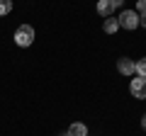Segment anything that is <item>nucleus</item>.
Wrapping results in <instances>:
<instances>
[{"mask_svg":"<svg viewBox=\"0 0 146 136\" xmlns=\"http://www.w3.org/2000/svg\"><path fill=\"white\" fill-rule=\"evenodd\" d=\"M32 42H34V27L20 24L15 29V44L17 46H32Z\"/></svg>","mask_w":146,"mask_h":136,"instance_id":"obj_1","label":"nucleus"},{"mask_svg":"<svg viewBox=\"0 0 146 136\" xmlns=\"http://www.w3.org/2000/svg\"><path fill=\"white\" fill-rule=\"evenodd\" d=\"M117 22H119V27H124V29H136V27H139V15H136V10H124L117 17Z\"/></svg>","mask_w":146,"mask_h":136,"instance_id":"obj_2","label":"nucleus"},{"mask_svg":"<svg viewBox=\"0 0 146 136\" xmlns=\"http://www.w3.org/2000/svg\"><path fill=\"white\" fill-rule=\"evenodd\" d=\"M129 92H131V97H136V100H146V78H131V83H129Z\"/></svg>","mask_w":146,"mask_h":136,"instance_id":"obj_3","label":"nucleus"},{"mask_svg":"<svg viewBox=\"0 0 146 136\" xmlns=\"http://www.w3.org/2000/svg\"><path fill=\"white\" fill-rule=\"evenodd\" d=\"M119 5H122V0H98V12L102 17H110Z\"/></svg>","mask_w":146,"mask_h":136,"instance_id":"obj_4","label":"nucleus"},{"mask_svg":"<svg viewBox=\"0 0 146 136\" xmlns=\"http://www.w3.org/2000/svg\"><path fill=\"white\" fill-rule=\"evenodd\" d=\"M117 71L122 75H134V61L131 58H119L117 61Z\"/></svg>","mask_w":146,"mask_h":136,"instance_id":"obj_5","label":"nucleus"},{"mask_svg":"<svg viewBox=\"0 0 146 136\" xmlns=\"http://www.w3.org/2000/svg\"><path fill=\"white\" fill-rule=\"evenodd\" d=\"M66 134H68V136H88V126L80 124V121H73V124L68 126Z\"/></svg>","mask_w":146,"mask_h":136,"instance_id":"obj_6","label":"nucleus"},{"mask_svg":"<svg viewBox=\"0 0 146 136\" xmlns=\"http://www.w3.org/2000/svg\"><path fill=\"white\" fill-rule=\"evenodd\" d=\"M134 73L139 75V78H146V56L141 58V61H136V63H134Z\"/></svg>","mask_w":146,"mask_h":136,"instance_id":"obj_7","label":"nucleus"},{"mask_svg":"<svg viewBox=\"0 0 146 136\" xmlns=\"http://www.w3.org/2000/svg\"><path fill=\"white\" fill-rule=\"evenodd\" d=\"M117 29H119V22H117L115 17H110V20H105V32H107V34H115Z\"/></svg>","mask_w":146,"mask_h":136,"instance_id":"obj_8","label":"nucleus"},{"mask_svg":"<svg viewBox=\"0 0 146 136\" xmlns=\"http://www.w3.org/2000/svg\"><path fill=\"white\" fill-rule=\"evenodd\" d=\"M12 10V0H0V17H5Z\"/></svg>","mask_w":146,"mask_h":136,"instance_id":"obj_9","label":"nucleus"},{"mask_svg":"<svg viewBox=\"0 0 146 136\" xmlns=\"http://www.w3.org/2000/svg\"><path fill=\"white\" fill-rule=\"evenodd\" d=\"M136 15H146V0H139V3H136Z\"/></svg>","mask_w":146,"mask_h":136,"instance_id":"obj_10","label":"nucleus"},{"mask_svg":"<svg viewBox=\"0 0 146 136\" xmlns=\"http://www.w3.org/2000/svg\"><path fill=\"white\" fill-rule=\"evenodd\" d=\"M139 24H141V27L146 29V15H141V17H139Z\"/></svg>","mask_w":146,"mask_h":136,"instance_id":"obj_11","label":"nucleus"},{"mask_svg":"<svg viewBox=\"0 0 146 136\" xmlns=\"http://www.w3.org/2000/svg\"><path fill=\"white\" fill-rule=\"evenodd\" d=\"M141 126H144V131H146V114L141 117Z\"/></svg>","mask_w":146,"mask_h":136,"instance_id":"obj_12","label":"nucleus"},{"mask_svg":"<svg viewBox=\"0 0 146 136\" xmlns=\"http://www.w3.org/2000/svg\"><path fill=\"white\" fill-rule=\"evenodd\" d=\"M63 136H68V134H63Z\"/></svg>","mask_w":146,"mask_h":136,"instance_id":"obj_13","label":"nucleus"}]
</instances>
